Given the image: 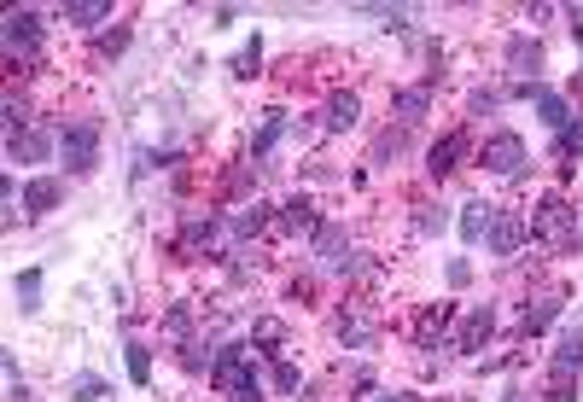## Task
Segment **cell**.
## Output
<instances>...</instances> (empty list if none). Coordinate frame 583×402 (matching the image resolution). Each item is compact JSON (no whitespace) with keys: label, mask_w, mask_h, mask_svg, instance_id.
Wrapping results in <instances>:
<instances>
[{"label":"cell","mask_w":583,"mask_h":402,"mask_svg":"<svg viewBox=\"0 0 583 402\" xmlns=\"http://www.w3.org/2000/svg\"><path fill=\"white\" fill-rule=\"evenodd\" d=\"M280 129H286V117H280V111H269V117H257V129H251V152H257V158H263V152H275Z\"/></svg>","instance_id":"7402d4cb"},{"label":"cell","mask_w":583,"mask_h":402,"mask_svg":"<svg viewBox=\"0 0 583 402\" xmlns=\"http://www.w3.org/2000/svg\"><path fill=\"white\" fill-rule=\"evenodd\" d=\"M525 222H531V234L543 239V245H554V251H578V245H583V222H578V210L560 199V193L537 199V210H531Z\"/></svg>","instance_id":"7a4b0ae2"},{"label":"cell","mask_w":583,"mask_h":402,"mask_svg":"<svg viewBox=\"0 0 583 402\" xmlns=\"http://www.w3.org/2000/svg\"><path fill=\"white\" fill-rule=\"evenodd\" d=\"M280 338H286V327H280V321H257L251 344H257V350H280Z\"/></svg>","instance_id":"d6a6232c"},{"label":"cell","mask_w":583,"mask_h":402,"mask_svg":"<svg viewBox=\"0 0 583 402\" xmlns=\"http://www.w3.org/2000/svg\"><path fill=\"white\" fill-rule=\"evenodd\" d=\"M531 239V222L519 216V210H496V222H490V234H484V245L496 251V257H514L519 245Z\"/></svg>","instance_id":"5b68a950"},{"label":"cell","mask_w":583,"mask_h":402,"mask_svg":"<svg viewBox=\"0 0 583 402\" xmlns=\"http://www.w3.org/2000/svg\"><path fill=\"white\" fill-rule=\"evenodd\" d=\"M356 123H362V100H356L350 88H333L327 105H321V129L327 134H350Z\"/></svg>","instance_id":"8992f818"},{"label":"cell","mask_w":583,"mask_h":402,"mask_svg":"<svg viewBox=\"0 0 583 402\" xmlns=\"http://www.w3.org/2000/svg\"><path fill=\"white\" fill-rule=\"evenodd\" d=\"M123 356H129V379H135V385H152V350H146V344H129Z\"/></svg>","instance_id":"4316f807"},{"label":"cell","mask_w":583,"mask_h":402,"mask_svg":"<svg viewBox=\"0 0 583 402\" xmlns=\"http://www.w3.org/2000/svg\"><path fill=\"white\" fill-rule=\"evenodd\" d=\"M70 397H82V402H100V397H105V379H94V373H82V379L70 385Z\"/></svg>","instance_id":"e575fe53"},{"label":"cell","mask_w":583,"mask_h":402,"mask_svg":"<svg viewBox=\"0 0 583 402\" xmlns=\"http://www.w3.org/2000/svg\"><path fill=\"white\" fill-rule=\"evenodd\" d=\"M397 152H403V129L391 123V129H385V134L374 140V164H385V158H397Z\"/></svg>","instance_id":"4dcf8cb0"},{"label":"cell","mask_w":583,"mask_h":402,"mask_svg":"<svg viewBox=\"0 0 583 402\" xmlns=\"http://www.w3.org/2000/svg\"><path fill=\"white\" fill-rule=\"evenodd\" d=\"M479 169H490L496 181H519V175L531 169V146H525L519 134H490L479 146Z\"/></svg>","instance_id":"277c9868"},{"label":"cell","mask_w":583,"mask_h":402,"mask_svg":"<svg viewBox=\"0 0 583 402\" xmlns=\"http://www.w3.org/2000/svg\"><path fill=\"white\" fill-rule=\"evenodd\" d=\"M123 47H129V30H123V24L100 35V53H105V59H111V53H123Z\"/></svg>","instance_id":"d590c367"},{"label":"cell","mask_w":583,"mask_h":402,"mask_svg":"<svg viewBox=\"0 0 583 402\" xmlns=\"http://www.w3.org/2000/svg\"><path fill=\"white\" fill-rule=\"evenodd\" d=\"M210 385L228 402H263V379H257V356L240 344H222L210 356Z\"/></svg>","instance_id":"6da1fadb"},{"label":"cell","mask_w":583,"mask_h":402,"mask_svg":"<svg viewBox=\"0 0 583 402\" xmlns=\"http://www.w3.org/2000/svg\"><path fill=\"white\" fill-rule=\"evenodd\" d=\"M222 234H228L222 216H187V222H181V251H193V257H199V251H216Z\"/></svg>","instance_id":"9c48e42d"},{"label":"cell","mask_w":583,"mask_h":402,"mask_svg":"<svg viewBox=\"0 0 583 402\" xmlns=\"http://www.w3.org/2000/svg\"><path fill=\"white\" fill-rule=\"evenodd\" d=\"M490 333H496V309H473V315L461 321V333H455V350H461V356H479Z\"/></svg>","instance_id":"7c38bea8"},{"label":"cell","mask_w":583,"mask_h":402,"mask_svg":"<svg viewBox=\"0 0 583 402\" xmlns=\"http://www.w3.org/2000/svg\"><path fill=\"white\" fill-rule=\"evenodd\" d=\"M461 158H467V134H449V140H438V146H432V152H426V169H432V175H438V181H444L449 169L461 164Z\"/></svg>","instance_id":"d6986e66"},{"label":"cell","mask_w":583,"mask_h":402,"mask_svg":"<svg viewBox=\"0 0 583 402\" xmlns=\"http://www.w3.org/2000/svg\"><path fill=\"white\" fill-rule=\"evenodd\" d=\"M554 315H560V292H543V298H531V309H525V327L543 333V327H554Z\"/></svg>","instance_id":"603a6c76"},{"label":"cell","mask_w":583,"mask_h":402,"mask_svg":"<svg viewBox=\"0 0 583 402\" xmlns=\"http://www.w3.org/2000/svg\"><path fill=\"white\" fill-rule=\"evenodd\" d=\"M426 111H432V82L397 88V100H391V123H397V129H409V123H426Z\"/></svg>","instance_id":"ba28073f"},{"label":"cell","mask_w":583,"mask_h":402,"mask_svg":"<svg viewBox=\"0 0 583 402\" xmlns=\"http://www.w3.org/2000/svg\"><path fill=\"white\" fill-rule=\"evenodd\" d=\"M24 129H30V105L18 94H6V134H24Z\"/></svg>","instance_id":"f546056e"},{"label":"cell","mask_w":583,"mask_h":402,"mask_svg":"<svg viewBox=\"0 0 583 402\" xmlns=\"http://www.w3.org/2000/svg\"><path fill=\"white\" fill-rule=\"evenodd\" d=\"M572 397H578V373L554 368L549 373V402H572Z\"/></svg>","instance_id":"83f0119b"},{"label":"cell","mask_w":583,"mask_h":402,"mask_svg":"<svg viewBox=\"0 0 583 402\" xmlns=\"http://www.w3.org/2000/svg\"><path fill=\"white\" fill-rule=\"evenodd\" d=\"M65 18H70V30H100V24H111V6L105 0H70Z\"/></svg>","instance_id":"ffe728a7"},{"label":"cell","mask_w":583,"mask_h":402,"mask_svg":"<svg viewBox=\"0 0 583 402\" xmlns=\"http://www.w3.org/2000/svg\"><path fill=\"white\" fill-rule=\"evenodd\" d=\"M59 199H65V181H59V175H35L30 187H24V222L47 216V210H59Z\"/></svg>","instance_id":"30bf717a"},{"label":"cell","mask_w":583,"mask_h":402,"mask_svg":"<svg viewBox=\"0 0 583 402\" xmlns=\"http://www.w3.org/2000/svg\"><path fill=\"white\" fill-rule=\"evenodd\" d=\"M333 333H339V344H350V350H368V344L379 338V327L362 315V309H344L339 321H333Z\"/></svg>","instance_id":"9a60e30c"},{"label":"cell","mask_w":583,"mask_h":402,"mask_svg":"<svg viewBox=\"0 0 583 402\" xmlns=\"http://www.w3.org/2000/svg\"><path fill=\"white\" fill-rule=\"evenodd\" d=\"M257 65H263V41H251L245 53H234V65H228V70H234L240 82H251V70H257Z\"/></svg>","instance_id":"f1b7e54d"},{"label":"cell","mask_w":583,"mask_h":402,"mask_svg":"<svg viewBox=\"0 0 583 402\" xmlns=\"http://www.w3.org/2000/svg\"><path fill=\"white\" fill-rule=\"evenodd\" d=\"M18 303H24V315L41 309V268H24V274H18Z\"/></svg>","instance_id":"484cf974"},{"label":"cell","mask_w":583,"mask_h":402,"mask_svg":"<svg viewBox=\"0 0 583 402\" xmlns=\"http://www.w3.org/2000/svg\"><path fill=\"white\" fill-rule=\"evenodd\" d=\"M344 245H350V234H344L339 222H321V234H315V257L333 268V274H350V251H344Z\"/></svg>","instance_id":"8fae6325"},{"label":"cell","mask_w":583,"mask_h":402,"mask_svg":"<svg viewBox=\"0 0 583 402\" xmlns=\"http://www.w3.org/2000/svg\"><path fill=\"white\" fill-rule=\"evenodd\" d=\"M269 216H275L269 204H251V210H240V216H234V234H240V239L263 234V228H269Z\"/></svg>","instance_id":"d4e9b609"},{"label":"cell","mask_w":583,"mask_h":402,"mask_svg":"<svg viewBox=\"0 0 583 402\" xmlns=\"http://www.w3.org/2000/svg\"><path fill=\"white\" fill-rule=\"evenodd\" d=\"M531 105H537V117H543L549 129H572V105H566V94H554V88H543V82H531Z\"/></svg>","instance_id":"5bb4252c"},{"label":"cell","mask_w":583,"mask_h":402,"mask_svg":"<svg viewBox=\"0 0 583 402\" xmlns=\"http://www.w3.org/2000/svg\"><path fill=\"white\" fill-rule=\"evenodd\" d=\"M543 70V41L537 35H514L508 41V76H537Z\"/></svg>","instance_id":"4fadbf2b"},{"label":"cell","mask_w":583,"mask_h":402,"mask_svg":"<svg viewBox=\"0 0 583 402\" xmlns=\"http://www.w3.org/2000/svg\"><path fill=\"white\" fill-rule=\"evenodd\" d=\"M269 379H275V391H304V379H298V368H292V362H275V368H269Z\"/></svg>","instance_id":"836d02e7"},{"label":"cell","mask_w":583,"mask_h":402,"mask_svg":"<svg viewBox=\"0 0 583 402\" xmlns=\"http://www.w3.org/2000/svg\"><path fill=\"white\" fill-rule=\"evenodd\" d=\"M59 164L70 175H94L100 169V123L94 117H76V123L59 129Z\"/></svg>","instance_id":"3957f363"},{"label":"cell","mask_w":583,"mask_h":402,"mask_svg":"<svg viewBox=\"0 0 583 402\" xmlns=\"http://www.w3.org/2000/svg\"><path fill=\"white\" fill-rule=\"evenodd\" d=\"M41 41V12L24 6V12H6V47L18 53V47H35Z\"/></svg>","instance_id":"2e32d148"},{"label":"cell","mask_w":583,"mask_h":402,"mask_svg":"<svg viewBox=\"0 0 583 402\" xmlns=\"http://www.w3.org/2000/svg\"><path fill=\"white\" fill-rule=\"evenodd\" d=\"M379 402H420L414 391H391V397H379Z\"/></svg>","instance_id":"f35d334b"},{"label":"cell","mask_w":583,"mask_h":402,"mask_svg":"<svg viewBox=\"0 0 583 402\" xmlns=\"http://www.w3.org/2000/svg\"><path fill=\"white\" fill-rule=\"evenodd\" d=\"M490 222H496V210H490V204H467V210H461V239H467V245H484Z\"/></svg>","instance_id":"44dd1931"},{"label":"cell","mask_w":583,"mask_h":402,"mask_svg":"<svg viewBox=\"0 0 583 402\" xmlns=\"http://www.w3.org/2000/svg\"><path fill=\"white\" fill-rule=\"evenodd\" d=\"M554 368L583 373V333H566V338H560V350H554Z\"/></svg>","instance_id":"cb8c5ba5"},{"label":"cell","mask_w":583,"mask_h":402,"mask_svg":"<svg viewBox=\"0 0 583 402\" xmlns=\"http://www.w3.org/2000/svg\"><path fill=\"white\" fill-rule=\"evenodd\" d=\"M181 368H187V373H205V368H210L205 350H199V344H187V350H181Z\"/></svg>","instance_id":"74e56055"},{"label":"cell","mask_w":583,"mask_h":402,"mask_svg":"<svg viewBox=\"0 0 583 402\" xmlns=\"http://www.w3.org/2000/svg\"><path fill=\"white\" fill-rule=\"evenodd\" d=\"M467 111H473V117H496V111H502V94H496V88H479V94L467 100Z\"/></svg>","instance_id":"1f68e13d"},{"label":"cell","mask_w":583,"mask_h":402,"mask_svg":"<svg viewBox=\"0 0 583 402\" xmlns=\"http://www.w3.org/2000/svg\"><path fill=\"white\" fill-rule=\"evenodd\" d=\"M280 228L286 234H321V210L309 199H286L280 204Z\"/></svg>","instance_id":"e0dca14e"},{"label":"cell","mask_w":583,"mask_h":402,"mask_svg":"<svg viewBox=\"0 0 583 402\" xmlns=\"http://www.w3.org/2000/svg\"><path fill=\"white\" fill-rule=\"evenodd\" d=\"M59 152V140L47 129H24V134H6V158L12 164H41V158H53Z\"/></svg>","instance_id":"52a82bcc"},{"label":"cell","mask_w":583,"mask_h":402,"mask_svg":"<svg viewBox=\"0 0 583 402\" xmlns=\"http://www.w3.org/2000/svg\"><path fill=\"white\" fill-rule=\"evenodd\" d=\"M449 327H455V309H449V303H432V309H426V315L414 321V338H420V344L432 350L438 338H449Z\"/></svg>","instance_id":"ac0fdd59"},{"label":"cell","mask_w":583,"mask_h":402,"mask_svg":"<svg viewBox=\"0 0 583 402\" xmlns=\"http://www.w3.org/2000/svg\"><path fill=\"white\" fill-rule=\"evenodd\" d=\"M164 327H170L175 338H187V333H193V315H187V309H170V315H164Z\"/></svg>","instance_id":"8d00e7d4"}]
</instances>
